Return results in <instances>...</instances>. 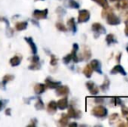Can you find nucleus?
<instances>
[{
  "label": "nucleus",
  "instance_id": "obj_11",
  "mask_svg": "<svg viewBox=\"0 0 128 127\" xmlns=\"http://www.w3.org/2000/svg\"><path fill=\"white\" fill-rule=\"evenodd\" d=\"M66 100H60V101L58 102L59 108H61V109L64 108V107H66Z\"/></svg>",
  "mask_w": 128,
  "mask_h": 127
},
{
  "label": "nucleus",
  "instance_id": "obj_9",
  "mask_svg": "<svg viewBox=\"0 0 128 127\" xmlns=\"http://www.w3.org/2000/svg\"><path fill=\"white\" fill-rule=\"evenodd\" d=\"M56 108H57V105H56L55 102H51V103H49V105H48V112H55Z\"/></svg>",
  "mask_w": 128,
  "mask_h": 127
},
{
  "label": "nucleus",
  "instance_id": "obj_4",
  "mask_svg": "<svg viewBox=\"0 0 128 127\" xmlns=\"http://www.w3.org/2000/svg\"><path fill=\"white\" fill-rule=\"evenodd\" d=\"M27 25H28V24H27V22H18L17 24H16V30L17 31H24V30H26L27 28Z\"/></svg>",
  "mask_w": 128,
  "mask_h": 127
},
{
  "label": "nucleus",
  "instance_id": "obj_10",
  "mask_svg": "<svg viewBox=\"0 0 128 127\" xmlns=\"http://www.w3.org/2000/svg\"><path fill=\"white\" fill-rule=\"evenodd\" d=\"M46 85H47L48 87H50V88H54V87L57 85V84L53 83V82H52L51 80H49V79H46Z\"/></svg>",
  "mask_w": 128,
  "mask_h": 127
},
{
  "label": "nucleus",
  "instance_id": "obj_1",
  "mask_svg": "<svg viewBox=\"0 0 128 127\" xmlns=\"http://www.w3.org/2000/svg\"><path fill=\"white\" fill-rule=\"evenodd\" d=\"M47 13H48V10L46 9L44 10H36L33 11V17L37 19H44L47 17Z\"/></svg>",
  "mask_w": 128,
  "mask_h": 127
},
{
  "label": "nucleus",
  "instance_id": "obj_7",
  "mask_svg": "<svg viewBox=\"0 0 128 127\" xmlns=\"http://www.w3.org/2000/svg\"><path fill=\"white\" fill-rule=\"evenodd\" d=\"M14 78V76H12V75H10V74H8V75H5L4 77L3 78V80H2V83H3V85H6L8 82H10V81H12V79Z\"/></svg>",
  "mask_w": 128,
  "mask_h": 127
},
{
  "label": "nucleus",
  "instance_id": "obj_2",
  "mask_svg": "<svg viewBox=\"0 0 128 127\" xmlns=\"http://www.w3.org/2000/svg\"><path fill=\"white\" fill-rule=\"evenodd\" d=\"M24 40H26V42L29 44V45L30 46V49H32V53H33V54H36V53H37V46H36L35 43L33 42V40H32V37H26Z\"/></svg>",
  "mask_w": 128,
  "mask_h": 127
},
{
  "label": "nucleus",
  "instance_id": "obj_6",
  "mask_svg": "<svg viewBox=\"0 0 128 127\" xmlns=\"http://www.w3.org/2000/svg\"><path fill=\"white\" fill-rule=\"evenodd\" d=\"M35 108L37 110H43L44 109V103H43V101L41 100L40 98H38L37 102L35 104Z\"/></svg>",
  "mask_w": 128,
  "mask_h": 127
},
{
  "label": "nucleus",
  "instance_id": "obj_12",
  "mask_svg": "<svg viewBox=\"0 0 128 127\" xmlns=\"http://www.w3.org/2000/svg\"><path fill=\"white\" fill-rule=\"evenodd\" d=\"M66 90V88H63V87H61V88H59L58 90V92L59 94H63V93H64Z\"/></svg>",
  "mask_w": 128,
  "mask_h": 127
},
{
  "label": "nucleus",
  "instance_id": "obj_17",
  "mask_svg": "<svg viewBox=\"0 0 128 127\" xmlns=\"http://www.w3.org/2000/svg\"><path fill=\"white\" fill-rule=\"evenodd\" d=\"M36 1H38V0H36Z\"/></svg>",
  "mask_w": 128,
  "mask_h": 127
},
{
  "label": "nucleus",
  "instance_id": "obj_5",
  "mask_svg": "<svg viewBox=\"0 0 128 127\" xmlns=\"http://www.w3.org/2000/svg\"><path fill=\"white\" fill-rule=\"evenodd\" d=\"M21 62V58L18 56H14L10 58V64H12V66H18Z\"/></svg>",
  "mask_w": 128,
  "mask_h": 127
},
{
  "label": "nucleus",
  "instance_id": "obj_14",
  "mask_svg": "<svg viewBox=\"0 0 128 127\" xmlns=\"http://www.w3.org/2000/svg\"><path fill=\"white\" fill-rule=\"evenodd\" d=\"M51 64H52V65H54V64H56V59L54 58V57L52 56V60H51Z\"/></svg>",
  "mask_w": 128,
  "mask_h": 127
},
{
  "label": "nucleus",
  "instance_id": "obj_8",
  "mask_svg": "<svg viewBox=\"0 0 128 127\" xmlns=\"http://www.w3.org/2000/svg\"><path fill=\"white\" fill-rule=\"evenodd\" d=\"M29 69L33 70V71L39 70V69H40V64H39L38 62H32V64L29 66Z\"/></svg>",
  "mask_w": 128,
  "mask_h": 127
},
{
  "label": "nucleus",
  "instance_id": "obj_16",
  "mask_svg": "<svg viewBox=\"0 0 128 127\" xmlns=\"http://www.w3.org/2000/svg\"><path fill=\"white\" fill-rule=\"evenodd\" d=\"M2 108H3V103H2V102L0 101V111L2 110Z\"/></svg>",
  "mask_w": 128,
  "mask_h": 127
},
{
  "label": "nucleus",
  "instance_id": "obj_15",
  "mask_svg": "<svg viewBox=\"0 0 128 127\" xmlns=\"http://www.w3.org/2000/svg\"><path fill=\"white\" fill-rule=\"evenodd\" d=\"M5 115H10V109H6V111H5Z\"/></svg>",
  "mask_w": 128,
  "mask_h": 127
},
{
  "label": "nucleus",
  "instance_id": "obj_3",
  "mask_svg": "<svg viewBox=\"0 0 128 127\" xmlns=\"http://www.w3.org/2000/svg\"><path fill=\"white\" fill-rule=\"evenodd\" d=\"M44 89H46V87H44V85H42V84H36L35 86H34V92H35L36 94H41L44 92Z\"/></svg>",
  "mask_w": 128,
  "mask_h": 127
},
{
  "label": "nucleus",
  "instance_id": "obj_13",
  "mask_svg": "<svg viewBox=\"0 0 128 127\" xmlns=\"http://www.w3.org/2000/svg\"><path fill=\"white\" fill-rule=\"evenodd\" d=\"M38 61H39L38 57H37V56L32 57V62H38Z\"/></svg>",
  "mask_w": 128,
  "mask_h": 127
}]
</instances>
